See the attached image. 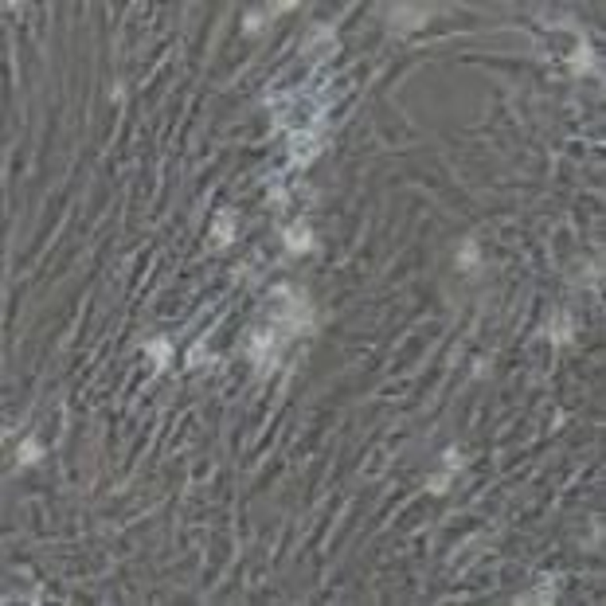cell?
Here are the masks:
<instances>
[{"label":"cell","instance_id":"1","mask_svg":"<svg viewBox=\"0 0 606 606\" xmlns=\"http://www.w3.org/2000/svg\"><path fill=\"white\" fill-rule=\"evenodd\" d=\"M317 133H294L290 137V160L294 165H309L313 157H317Z\"/></svg>","mask_w":606,"mask_h":606},{"label":"cell","instance_id":"2","mask_svg":"<svg viewBox=\"0 0 606 606\" xmlns=\"http://www.w3.org/2000/svg\"><path fill=\"white\" fill-rule=\"evenodd\" d=\"M250 348H255V360H258V368H274L278 364V344H274V336L270 333H255V341H250Z\"/></svg>","mask_w":606,"mask_h":606},{"label":"cell","instance_id":"3","mask_svg":"<svg viewBox=\"0 0 606 606\" xmlns=\"http://www.w3.org/2000/svg\"><path fill=\"white\" fill-rule=\"evenodd\" d=\"M231 239H235V216L231 211H219L216 227H211V247L224 250V247H231Z\"/></svg>","mask_w":606,"mask_h":606},{"label":"cell","instance_id":"4","mask_svg":"<svg viewBox=\"0 0 606 606\" xmlns=\"http://www.w3.org/2000/svg\"><path fill=\"white\" fill-rule=\"evenodd\" d=\"M286 247H290V255H305V250L313 247V235H309V227H305L302 219L286 231Z\"/></svg>","mask_w":606,"mask_h":606},{"label":"cell","instance_id":"5","mask_svg":"<svg viewBox=\"0 0 606 606\" xmlns=\"http://www.w3.org/2000/svg\"><path fill=\"white\" fill-rule=\"evenodd\" d=\"M458 465H462V462H458V450H450V454H446V470H442L439 478L431 481V493H442V489L450 485V478H454V470H458Z\"/></svg>","mask_w":606,"mask_h":606},{"label":"cell","instance_id":"6","mask_svg":"<svg viewBox=\"0 0 606 606\" xmlns=\"http://www.w3.org/2000/svg\"><path fill=\"white\" fill-rule=\"evenodd\" d=\"M145 352H149V356L157 360V372H160V368L168 364V341H153V344H149V348H145Z\"/></svg>","mask_w":606,"mask_h":606},{"label":"cell","instance_id":"7","mask_svg":"<svg viewBox=\"0 0 606 606\" xmlns=\"http://www.w3.org/2000/svg\"><path fill=\"white\" fill-rule=\"evenodd\" d=\"M35 458H40V442L28 439L24 446H20V462H35Z\"/></svg>","mask_w":606,"mask_h":606},{"label":"cell","instance_id":"8","mask_svg":"<svg viewBox=\"0 0 606 606\" xmlns=\"http://www.w3.org/2000/svg\"><path fill=\"white\" fill-rule=\"evenodd\" d=\"M462 263H465V266H473V263H478V250H473V243H470V247H465V255H462Z\"/></svg>","mask_w":606,"mask_h":606}]
</instances>
